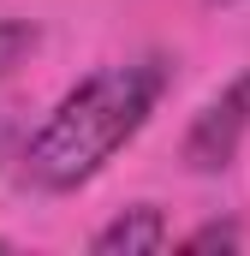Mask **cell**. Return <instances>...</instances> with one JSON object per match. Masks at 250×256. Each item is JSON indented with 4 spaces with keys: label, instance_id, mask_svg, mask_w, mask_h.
I'll return each mask as SVG.
<instances>
[{
    "label": "cell",
    "instance_id": "6da1fadb",
    "mask_svg": "<svg viewBox=\"0 0 250 256\" xmlns=\"http://www.w3.org/2000/svg\"><path fill=\"white\" fill-rule=\"evenodd\" d=\"M167 84H173L167 54H131V60H114L102 72H90L84 84H72L54 102V114L36 126L30 149H24V179L36 191H54V196L90 185L149 126Z\"/></svg>",
    "mask_w": 250,
    "mask_h": 256
},
{
    "label": "cell",
    "instance_id": "277c9868",
    "mask_svg": "<svg viewBox=\"0 0 250 256\" xmlns=\"http://www.w3.org/2000/svg\"><path fill=\"white\" fill-rule=\"evenodd\" d=\"M36 42H42V30L36 24H24V18H0V78H12L18 66L36 54Z\"/></svg>",
    "mask_w": 250,
    "mask_h": 256
},
{
    "label": "cell",
    "instance_id": "7a4b0ae2",
    "mask_svg": "<svg viewBox=\"0 0 250 256\" xmlns=\"http://www.w3.org/2000/svg\"><path fill=\"white\" fill-rule=\"evenodd\" d=\"M250 137V72H238L220 96H208L202 102V114L190 120L185 131V161L196 173H220V167H232V155L244 149Z\"/></svg>",
    "mask_w": 250,
    "mask_h": 256
},
{
    "label": "cell",
    "instance_id": "3957f363",
    "mask_svg": "<svg viewBox=\"0 0 250 256\" xmlns=\"http://www.w3.org/2000/svg\"><path fill=\"white\" fill-rule=\"evenodd\" d=\"M173 232H167V214L155 208V202H131V208H120L96 238H90V250H102V256H137V250H161Z\"/></svg>",
    "mask_w": 250,
    "mask_h": 256
},
{
    "label": "cell",
    "instance_id": "8992f818",
    "mask_svg": "<svg viewBox=\"0 0 250 256\" xmlns=\"http://www.w3.org/2000/svg\"><path fill=\"white\" fill-rule=\"evenodd\" d=\"M208 6H238V0H208Z\"/></svg>",
    "mask_w": 250,
    "mask_h": 256
},
{
    "label": "cell",
    "instance_id": "5b68a950",
    "mask_svg": "<svg viewBox=\"0 0 250 256\" xmlns=\"http://www.w3.org/2000/svg\"><path fill=\"white\" fill-rule=\"evenodd\" d=\"M214 244H220V250H238L244 232H238L232 220H208V226H196V232L185 238V250H214Z\"/></svg>",
    "mask_w": 250,
    "mask_h": 256
},
{
    "label": "cell",
    "instance_id": "52a82bcc",
    "mask_svg": "<svg viewBox=\"0 0 250 256\" xmlns=\"http://www.w3.org/2000/svg\"><path fill=\"white\" fill-rule=\"evenodd\" d=\"M0 149H6V126H0Z\"/></svg>",
    "mask_w": 250,
    "mask_h": 256
}]
</instances>
